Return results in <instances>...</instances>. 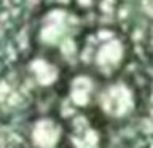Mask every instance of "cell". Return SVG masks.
Masks as SVG:
<instances>
[{"instance_id": "cell-1", "label": "cell", "mask_w": 153, "mask_h": 148, "mask_svg": "<svg viewBox=\"0 0 153 148\" xmlns=\"http://www.w3.org/2000/svg\"><path fill=\"white\" fill-rule=\"evenodd\" d=\"M132 95H134L132 92H124L121 97H117V100H120V102L123 100V102H134V104H136V97H132ZM105 104H107V105H105V107H107V110H112L113 115H115V118H118L117 112H115V99H112V100H107V99H105Z\"/></svg>"}]
</instances>
